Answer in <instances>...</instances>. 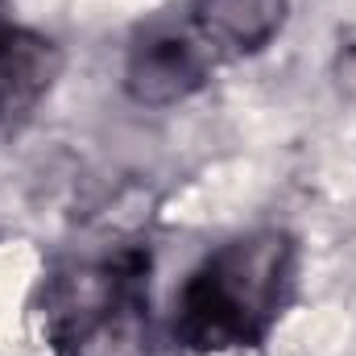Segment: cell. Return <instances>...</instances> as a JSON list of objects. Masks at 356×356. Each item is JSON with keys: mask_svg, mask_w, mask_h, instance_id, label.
<instances>
[{"mask_svg": "<svg viewBox=\"0 0 356 356\" xmlns=\"http://www.w3.org/2000/svg\"><path fill=\"white\" fill-rule=\"evenodd\" d=\"M216 50L195 25H149L124 63V88L145 108H170L207 83Z\"/></svg>", "mask_w": 356, "mask_h": 356, "instance_id": "obj_3", "label": "cell"}, {"mask_svg": "<svg viewBox=\"0 0 356 356\" xmlns=\"http://www.w3.org/2000/svg\"><path fill=\"white\" fill-rule=\"evenodd\" d=\"M42 315L54 356H149V257L120 249L58 269L46 286Z\"/></svg>", "mask_w": 356, "mask_h": 356, "instance_id": "obj_2", "label": "cell"}, {"mask_svg": "<svg viewBox=\"0 0 356 356\" xmlns=\"http://www.w3.org/2000/svg\"><path fill=\"white\" fill-rule=\"evenodd\" d=\"M58 75L63 50L42 33L13 25L0 38V129L29 120V112L54 91Z\"/></svg>", "mask_w": 356, "mask_h": 356, "instance_id": "obj_4", "label": "cell"}, {"mask_svg": "<svg viewBox=\"0 0 356 356\" xmlns=\"http://www.w3.org/2000/svg\"><path fill=\"white\" fill-rule=\"evenodd\" d=\"M8 29H13V21H8V4H4V0H0V38H4V33H8Z\"/></svg>", "mask_w": 356, "mask_h": 356, "instance_id": "obj_6", "label": "cell"}, {"mask_svg": "<svg viewBox=\"0 0 356 356\" xmlns=\"http://www.w3.org/2000/svg\"><path fill=\"white\" fill-rule=\"evenodd\" d=\"M298 249L282 228L220 245L191 273L175 307V340L186 353L257 348L294 290Z\"/></svg>", "mask_w": 356, "mask_h": 356, "instance_id": "obj_1", "label": "cell"}, {"mask_svg": "<svg viewBox=\"0 0 356 356\" xmlns=\"http://www.w3.org/2000/svg\"><path fill=\"white\" fill-rule=\"evenodd\" d=\"M286 21V0H195L191 25L216 54H253L273 42Z\"/></svg>", "mask_w": 356, "mask_h": 356, "instance_id": "obj_5", "label": "cell"}]
</instances>
